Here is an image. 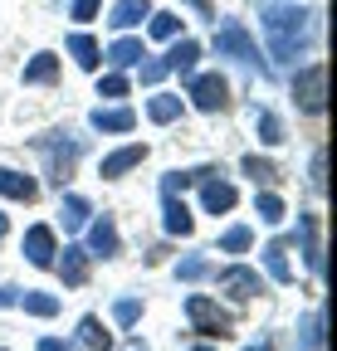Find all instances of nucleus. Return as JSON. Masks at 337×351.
Instances as JSON below:
<instances>
[{
	"label": "nucleus",
	"instance_id": "1",
	"mask_svg": "<svg viewBox=\"0 0 337 351\" xmlns=\"http://www.w3.org/2000/svg\"><path fill=\"white\" fill-rule=\"evenodd\" d=\"M264 34L274 59H293L308 39V10L303 5H264Z\"/></svg>",
	"mask_w": 337,
	"mask_h": 351
},
{
	"label": "nucleus",
	"instance_id": "2",
	"mask_svg": "<svg viewBox=\"0 0 337 351\" xmlns=\"http://www.w3.org/2000/svg\"><path fill=\"white\" fill-rule=\"evenodd\" d=\"M293 98H299V108L308 117H323V108H327V64L299 69V78H293Z\"/></svg>",
	"mask_w": 337,
	"mask_h": 351
},
{
	"label": "nucleus",
	"instance_id": "3",
	"mask_svg": "<svg viewBox=\"0 0 337 351\" xmlns=\"http://www.w3.org/2000/svg\"><path fill=\"white\" fill-rule=\"evenodd\" d=\"M216 49H220V59H240V64H249V69H264V64H259V59H264V54H259V44L249 39V29L235 25V20L216 29Z\"/></svg>",
	"mask_w": 337,
	"mask_h": 351
},
{
	"label": "nucleus",
	"instance_id": "4",
	"mask_svg": "<svg viewBox=\"0 0 337 351\" xmlns=\"http://www.w3.org/2000/svg\"><path fill=\"white\" fill-rule=\"evenodd\" d=\"M186 317H191V327L196 332H205V337H230V313H220V302H210L205 293H191L186 298Z\"/></svg>",
	"mask_w": 337,
	"mask_h": 351
},
{
	"label": "nucleus",
	"instance_id": "5",
	"mask_svg": "<svg viewBox=\"0 0 337 351\" xmlns=\"http://www.w3.org/2000/svg\"><path fill=\"white\" fill-rule=\"evenodd\" d=\"M186 98H191L200 112H220V108L230 103V83H225L220 73H200V78H191Z\"/></svg>",
	"mask_w": 337,
	"mask_h": 351
},
{
	"label": "nucleus",
	"instance_id": "6",
	"mask_svg": "<svg viewBox=\"0 0 337 351\" xmlns=\"http://www.w3.org/2000/svg\"><path fill=\"white\" fill-rule=\"evenodd\" d=\"M54 230L49 225H34L30 234H25V258L34 263V269H54Z\"/></svg>",
	"mask_w": 337,
	"mask_h": 351
},
{
	"label": "nucleus",
	"instance_id": "7",
	"mask_svg": "<svg viewBox=\"0 0 337 351\" xmlns=\"http://www.w3.org/2000/svg\"><path fill=\"white\" fill-rule=\"evenodd\" d=\"M220 293H230L235 302H249L255 293H264V283H259L255 269H225L220 274Z\"/></svg>",
	"mask_w": 337,
	"mask_h": 351
},
{
	"label": "nucleus",
	"instance_id": "8",
	"mask_svg": "<svg viewBox=\"0 0 337 351\" xmlns=\"http://www.w3.org/2000/svg\"><path fill=\"white\" fill-rule=\"evenodd\" d=\"M191 225H196V219H191V210L176 200V191H161V230L166 234H191Z\"/></svg>",
	"mask_w": 337,
	"mask_h": 351
},
{
	"label": "nucleus",
	"instance_id": "9",
	"mask_svg": "<svg viewBox=\"0 0 337 351\" xmlns=\"http://www.w3.org/2000/svg\"><path fill=\"white\" fill-rule=\"evenodd\" d=\"M147 161V147L142 142H128V147H117L113 156H103V181H117V176H128L132 166Z\"/></svg>",
	"mask_w": 337,
	"mask_h": 351
},
{
	"label": "nucleus",
	"instance_id": "10",
	"mask_svg": "<svg viewBox=\"0 0 337 351\" xmlns=\"http://www.w3.org/2000/svg\"><path fill=\"white\" fill-rule=\"evenodd\" d=\"M147 15H152V0H117L113 15H108V25H113V29H132V25H142Z\"/></svg>",
	"mask_w": 337,
	"mask_h": 351
},
{
	"label": "nucleus",
	"instance_id": "11",
	"mask_svg": "<svg viewBox=\"0 0 337 351\" xmlns=\"http://www.w3.org/2000/svg\"><path fill=\"white\" fill-rule=\"evenodd\" d=\"M59 278H64L69 288H78L83 278H89V249L69 244V249H64V258H59Z\"/></svg>",
	"mask_w": 337,
	"mask_h": 351
},
{
	"label": "nucleus",
	"instance_id": "12",
	"mask_svg": "<svg viewBox=\"0 0 337 351\" xmlns=\"http://www.w3.org/2000/svg\"><path fill=\"white\" fill-rule=\"evenodd\" d=\"M0 195L5 200H34L39 195V186H34V176H20V171H0Z\"/></svg>",
	"mask_w": 337,
	"mask_h": 351
},
{
	"label": "nucleus",
	"instance_id": "13",
	"mask_svg": "<svg viewBox=\"0 0 337 351\" xmlns=\"http://www.w3.org/2000/svg\"><path fill=\"white\" fill-rule=\"evenodd\" d=\"M89 249L98 258H113L117 254V225H113V219H93V225H89Z\"/></svg>",
	"mask_w": 337,
	"mask_h": 351
},
{
	"label": "nucleus",
	"instance_id": "14",
	"mask_svg": "<svg viewBox=\"0 0 337 351\" xmlns=\"http://www.w3.org/2000/svg\"><path fill=\"white\" fill-rule=\"evenodd\" d=\"M293 239H303L308 269H313V274H323V244H318V219H313V215H303V219H299V234H293Z\"/></svg>",
	"mask_w": 337,
	"mask_h": 351
},
{
	"label": "nucleus",
	"instance_id": "15",
	"mask_svg": "<svg viewBox=\"0 0 337 351\" xmlns=\"http://www.w3.org/2000/svg\"><path fill=\"white\" fill-rule=\"evenodd\" d=\"M200 205H205L210 215H225V210H235V186H230V181H205Z\"/></svg>",
	"mask_w": 337,
	"mask_h": 351
},
{
	"label": "nucleus",
	"instance_id": "16",
	"mask_svg": "<svg viewBox=\"0 0 337 351\" xmlns=\"http://www.w3.org/2000/svg\"><path fill=\"white\" fill-rule=\"evenodd\" d=\"M93 127L98 132H132L137 127V112L132 108H98L93 112Z\"/></svg>",
	"mask_w": 337,
	"mask_h": 351
},
{
	"label": "nucleus",
	"instance_id": "17",
	"mask_svg": "<svg viewBox=\"0 0 337 351\" xmlns=\"http://www.w3.org/2000/svg\"><path fill=\"white\" fill-rule=\"evenodd\" d=\"M196 59H200V44H196V39H181V44H172V54H166L161 64L172 69V73H186V78H191Z\"/></svg>",
	"mask_w": 337,
	"mask_h": 351
},
{
	"label": "nucleus",
	"instance_id": "18",
	"mask_svg": "<svg viewBox=\"0 0 337 351\" xmlns=\"http://www.w3.org/2000/svg\"><path fill=\"white\" fill-rule=\"evenodd\" d=\"M45 152H49V171H54V181H64V176L73 171V161H78V142H45Z\"/></svg>",
	"mask_w": 337,
	"mask_h": 351
},
{
	"label": "nucleus",
	"instance_id": "19",
	"mask_svg": "<svg viewBox=\"0 0 337 351\" xmlns=\"http://www.w3.org/2000/svg\"><path fill=\"white\" fill-rule=\"evenodd\" d=\"M69 54H73L78 69H98V59H103V49H98L89 34H69Z\"/></svg>",
	"mask_w": 337,
	"mask_h": 351
},
{
	"label": "nucleus",
	"instance_id": "20",
	"mask_svg": "<svg viewBox=\"0 0 337 351\" xmlns=\"http://www.w3.org/2000/svg\"><path fill=\"white\" fill-rule=\"evenodd\" d=\"M78 341L89 346V351H113V337H108V327L98 317H83L78 322Z\"/></svg>",
	"mask_w": 337,
	"mask_h": 351
},
{
	"label": "nucleus",
	"instance_id": "21",
	"mask_svg": "<svg viewBox=\"0 0 337 351\" xmlns=\"http://www.w3.org/2000/svg\"><path fill=\"white\" fill-rule=\"evenodd\" d=\"M147 54H142V39H117L113 49H108V64L113 69H132V64H142Z\"/></svg>",
	"mask_w": 337,
	"mask_h": 351
},
{
	"label": "nucleus",
	"instance_id": "22",
	"mask_svg": "<svg viewBox=\"0 0 337 351\" xmlns=\"http://www.w3.org/2000/svg\"><path fill=\"white\" fill-rule=\"evenodd\" d=\"M54 73H59V54H34L25 64V83H54Z\"/></svg>",
	"mask_w": 337,
	"mask_h": 351
},
{
	"label": "nucleus",
	"instance_id": "23",
	"mask_svg": "<svg viewBox=\"0 0 337 351\" xmlns=\"http://www.w3.org/2000/svg\"><path fill=\"white\" fill-rule=\"evenodd\" d=\"M264 269H269V278L274 283H293V269H288V254H283V244L274 239L269 249H264Z\"/></svg>",
	"mask_w": 337,
	"mask_h": 351
},
{
	"label": "nucleus",
	"instance_id": "24",
	"mask_svg": "<svg viewBox=\"0 0 337 351\" xmlns=\"http://www.w3.org/2000/svg\"><path fill=\"white\" fill-rule=\"evenodd\" d=\"M147 117H152V122H176V117H181V98L156 93V98L147 103Z\"/></svg>",
	"mask_w": 337,
	"mask_h": 351
},
{
	"label": "nucleus",
	"instance_id": "25",
	"mask_svg": "<svg viewBox=\"0 0 337 351\" xmlns=\"http://www.w3.org/2000/svg\"><path fill=\"white\" fill-rule=\"evenodd\" d=\"M15 302L25 307L30 317H54V313H59V298H49V293H25V298H15Z\"/></svg>",
	"mask_w": 337,
	"mask_h": 351
},
{
	"label": "nucleus",
	"instance_id": "26",
	"mask_svg": "<svg viewBox=\"0 0 337 351\" xmlns=\"http://www.w3.org/2000/svg\"><path fill=\"white\" fill-rule=\"evenodd\" d=\"M64 225H69V230H83V225H89V200H83V195H64Z\"/></svg>",
	"mask_w": 337,
	"mask_h": 351
},
{
	"label": "nucleus",
	"instance_id": "27",
	"mask_svg": "<svg viewBox=\"0 0 337 351\" xmlns=\"http://www.w3.org/2000/svg\"><path fill=\"white\" fill-rule=\"evenodd\" d=\"M255 210H259V219H264V225H279V219H283V200H279L274 191L255 195Z\"/></svg>",
	"mask_w": 337,
	"mask_h": 351
},
{
	"label": "nucleus",
	"instance_id": "28",
	"mask_svg": "<svg viewBox=\"0 0 337 351\" xmlns=\"http://www.w3.org/2000/svg\"><path fill=\"white\" fill-rule=\"evenodd\" d=\"M147 20H152V39H176V29H181V15H172V10L147 15Z\"/></svg>",
	"mask_w": 337,
	"mask_h": 351
},
{
	"label": "nucleus",
	"instance_id": "29",
	"mask_svg": "<svg viewBox=\"0 0 337 351\" xmlns=\"http://www.w3.org/2000/svg\"><path fill=\"white\" fill-rule=\"evenodd\" d=\"M255 127H259V142H269V147H279V142H283V122H279L274 112H259V117H255Z\"/></svg>",
	"mask_w": 337,
	"mask_h": 351
},
{
	"label": "nucleus",
	"instance_id": "30",
	"mask_svg": "<svg viewBox=\"0 0 337 351\" xmlns=\"http://www.w3.org/2000/svg\"><path fill=\"white\" fill-rule=\"evenodd\" d=\"M240 171H244V176H255V181H264V186L279 176V166H274V161H259V156H244V161H240Z\"/></svg>",
	"mask_w": 337,
	"mask_h": 351
},
{
	"label": "nucleus",
	"instance_id": "31",
	"mask_svg": "<svg viewBox=\"0 0 337 351\" xmlns=\"http://www.w3.org/2000/svg\"><path fill=\"white\" fill-rule=\"evenodd\" d=\"M323 171H327V152L318 147V152H313V166H308V186H313L318 195L327 191V176H323Z\"/></svg>",
	"mask_w": 337,
	"mask_h": 351
},
{
	"label": "nucleus",
	"instance_id": "32",
	"mask_svg": "<svg viewBox=\"0 0 337 351\" xmlns=\"http://www.w3.org/2000/svg\"><path fill=\"white\" fill-rule=\"evenodd\" d=\"M249 239H255V234H249L244 225H235V230H225L220 249H225V254H244V249H249Z\"/></svg>",
	"mask_w": 337,
	"mask_h": 351
},
{
	"label": "nucleus",
	"instance_id": "33",
	"mask_svg": "<svg viewBox=\"0 0 337 351\" xmlns=\"http://www.w3.org/2000/svg\"><path fill=\"white\" fill-rule=\"evenodd\" d=\"M113 317H117V322H122V327H132V322H137V317H142V302H137V298H122V302H117V307H113Z\"/></svg>",
	"mask_w": 337,
	"mask_h": 351
},
{
	"label": "nucleus",
	"instance_id": "34",
	"mask_svg": "<svg viewBox=\"0 0 337 351\" xmlns=\"http://www.w3.org/2000/svg\"><path fill=\"white\" fill-rule=\"evenodd\" d=\"M205 274H210V263H205V258H186L181 269H176V278H186V283H196V278H205Z\"/></svg>",
	"mask_w": 337,
	"mask_h": 351
},
{
	"label": "nucleus",
	"instance_id": "35",
	"mask_svg": "<svg viewBox=\"0 0 337 351\" xmlns=\"http://www.w3.org/2000/svg\"><path fill=\"white\" fill-rule=\"evenodd\" d=\"M98 93H103V98H122V93H128V78H122V73H108V78L98 83Z\"/></svg>",
	"mask_w": 337,
	"mask_h": 351
},
{
	"label": "nucleus",
	"instance_id": "36",
	"mask_svg": "<svg viewBox=\"0 0 337 351\" xmlns=\"http://www.w3.org/2000/svg\"><path fill=\"white\" fill-rule=\"evenodd\" d=\"M103 10V0H73V20H93Z\"/></svg>",
	"mask_w": 337,
	"mask_h": 351
},
{
	"label": "nucleus",
	"instance_id": "37",
	"mask_svg": "<svg viewBox=\"0 0 337 351\" xmlns=\"http://www.w3.org/2000/svg\"><path fill=\"white\" fill-rule=\"evenodd\" d=\"M166 73H172V69H166L161 59H156V64H142V83H161Z\"/></svg>",
	"mask_w": 337,
	"mask_h": 351
},
{
	"label": "nucleus",
	"instance_id": "38",
	"mask_svg": "<svg viewBox=\"0 0 337 351\" xmlns=\"http://www.w3.org/2000/svg\"><path fill=\"white\" fill-rule=\"evenodd\" d=\"M186 5H191L200 20H216V5H210V0H186Z\"/></svg>",
	"mask_w": 337,
	"mask_h": 351
},
{
	"label": "nucleus",
	"instance_id": "39",
	"mask_svg": "<svg viewBox=\"0 0 337 351\" xmlns=\"http://www.w3.org/2000/svg\"><path fill=\"white\" fill-rule=\"evenodd\" d=\"M34 351H73V346H69V341H59V337H45V341H39Z\"/></svg>",
	"mask_w": 337,
	"mask_h": 351
},
{
	"label": "nucleus",
	"instance_id": "40",
	"mask_svg": "<svg viewBox=\"0 0 337 351\" xmlns=\"http://www.w3.org/2000/svg\"><path fill=\"white\" fill-rule=\"evenodd\" d=\"M0 302H15V288H0Z\"/></svg>",
	"mask_w": 337,
	"mask_h": 351
},
{
	"label": "nucleus",
	"instance_id": "41",
	"mask_svg": "<svg viewBox=\"0 0 337 351\" xmlns=\"http://www.w3.org/2000/svg\"><path fill=\"white\" fill-rule=\"evenodd\" d=\"M244 351H274V346H269V341H259V346H244Z\"/></svg>",
	"mask_w": 337,
	"mask_h": 351
},
{
	"label": "nucleus",
	"instance_id": "42",
	"mask_svg": "<svg viewBox=\"0 0 337 351\" xmlns=\"http://www.w3.org/2000/svg\"><path fill=\"white\" fill-rule=\"evenodd\" d=\"M5 230H10V225H5V215H0V234H5Z\"/></svg>",
	"mask_w": 337,
	"mask_h": 351
},
{
	"label": "nucleus",
	"instance_id": "43",
	"mask_svg": "<svg viewBox=\"0 0 337 351\" xmlns=\"http://www.w3.org/2000/svg\"><path fill=\"white\" fill-rule=\"evenodd\" d=\"M191 351H216V346H191Z\"/></svg>",
	"mask_w": 337,
	"mask_h": 351
},
{
	"label": "nucleus",
	"instance_id": "44",
	"mask_svg": "<svg viewBox=\"0 0 337 351\" xmlns=\"http://www.w3.org/2000/svg\"><path fill=\"white\" fill-rule=\"evenodd\" d=\"M132 351H147V346H132Z\"/></svg>",
	"mask_w": 337,
	"mask_h": 351
}]
</instances>
